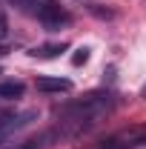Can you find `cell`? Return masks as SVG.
<instances>
[{"instance_id": "cell-1", "label": "cell", "mask_w": 146, "mask_h": 149, "mask_svg": "<svg viewBox=\"0 0 146 149\" xmlns=\"http://www.w3.org/2000/svg\"><path fill=\"white\" fill-rule=\"evenodd\" d=\"M115 109V95L109 92H89L83 95L80 100H72L66 103L63 109L57 112V126H55V135L72 141V138H80L92 132L109 112Z\"/></svg>"}, {"instance_id": "cell-2", "label": "cell", "mask_w": 146, "mask_h": 149, "mask_svg": "<svg viewBox=\"0 0 146 149\" xmlns=\"http://www.w3.org/2000/svg\"><path fill=\"white\" fill-rule=\"evenodd\" d=\"M35 17L46 26V32H55V29H60V26L72 23V15H69V12H66L57 0H46V3L35 12Z\"/></svg>"}, {"instance_id": "cell-3", "label": "cell", "mask_w": 146, "mask_h": 149, "mask_svg": "<svg viewBox=\"0 0 146 149\" xmlns=\"http://www.w3.org/2000/svg\"><path fill=\"white\" fill-rule=\"evenodd\" d=\"M72 89V80L69 77H37V92H46V95H60V92H69Z\"/></svg>"}, {"instance_id": "cell-4", "label": "cell", "mask_w": 146, "mask_h": 149, "mask_svg": "<svg viewBox=\"0 0 146 149\" xmlns=\"http://www.w3.org/2000/svg\"><path fill=\"white\" fill-rule=\"evenodd\" d=\"M60 52H66V43H43V46H35L29 55L32 57H43V60H52V57H57Z\"/></svg>"}, {"instance_id": "cell-5", "label": "cell", "mask_w": 146, "mask_h": 149, "mask_svg": "<svg viewBox=\"0 0 146 149\" xmlns=\"http://www.w3.org/2000/svg\"><path fill=\"white\" fill-rule=\"evenodd\" d=\"M23 92H26V86L20 80H3L0 83V97L3 100H17V97H23Z\"/></svg>"}, {"instance_id": "cell-6", "label": "cell", "mask_w": 146, "mask_h": 149, "mask_svg": "<svg viewBox=\"0 0 146 149\" xmlns=\"http://www.w3.org/2000/svg\"><path fill=\"white\" fill-rule=\"evenodd\" d=\"M9 3H15L20 12H26V15H32V17H35V12L46 3V0H9Z\"/></svg>"}, {"instance_id": "cell-7", "label": "cell", "mask_w": 146, "mask_h": 149, "mask_svg": "<svg viewBox=\"0 0 146 149\" xmlns=\"http://www.w3.org/2000/svg\"><path fill=\"white\" fill-rule=\"evenodd\" d=\"M86 60H89V49H86V46H80V49L72 55V66H83Z\"/></svg>"}, {"instance_id": "cell-8", "label": "cell", "mask_w": 146, "mask_h": 149, "mask_svg": "<svg viewBox=\"0 0 146 149\" xmlns=\"http://www.w3.org/2000/svg\"><path fill=\"white\" fill-rule=\"evenodd\" d=\"M17 149H43V141H26V143H20Z\"/></svg>"}, {"instance_id": "cell-9", "label": "cell", "mask_w": 146, "mask_h": 149, "mask_svg": "<svg viewBox=\"0 0 146 149\" xmlns=\"http://www.w3.org/2000/svg\"><path fill=\"white\" fill-rule=\"evenodd\" d=\"M6 37H9V26H6V20L0 15V43H6Z\"/></svg>"}, {"instance_id": "cell-10", "label": "cell", "mask_w": 146, "mask_h": 149, "mask_svg": "<svg viewBox=\"0 0 146 149\" xmlns=\"http://www.w3.org/2000/svg\"><path fill=\"white\" fill-rule=\"evenodd\" d=\"M140 143H146V138H143V141H140Z\"/></svg>"}, {"instance_id": "cell-11", "label": "cell", "mask_w": 146, "mask_h": 149, "mask_svg": "<svg viewBox=\"0 0 146 149\" xmlns=\"http://www.w3.org/2000/svg\"><path fill=\"white\" fill-rule=\"evenodd\" d=\"M0 74H3V72H0Z\"/></svg>"}]
</instances>
